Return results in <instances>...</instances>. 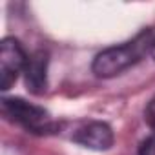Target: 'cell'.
I'll use <instances>...</instances> for the list:
<instances>
[{
	"label": "cell",
	"mask_w": 155,
	"mask_h": 155,
	"mask_svg": "<svg viewBox=\"0 0 155 155\" xmlns=\"http://www.w3.org/2000/svg\"><path fill=\"white\" fill-rule=\"evenodd\" d=\"M153 44H155V29H144L133 40L101 51L93 58L91 69L101 79H110V77L120 75L122 71L142 60L144 55L151 53Z\"/></svg>",
	"instance_id": "cell-1"
},
{
	"label": "cell",
	"mask_w": 155,
	"mask_h": 155,
	"mask_svg": "<svg viewBox=\"0 0 155 155\" xmlns=\"http://www.w3.org/2000/svg\"><path fill=\"white\" fill-rule=\"evenodd\" d=\"M2 111L9 120L20 124L24 130L31 133H49L55 130V122L48 113V110H44L42 106L31 104L24 99H15V97L4 99Z\"/></svg>",
	"instance_id": "cell-2"
},
{
	"label": "cell",
	"mask_w": 155,
	"mask_h": 155,
	"mask_svg": "<svg viewBox=\"0 0 155 155\" xmlns=\"http://www.w3.org/2000/svg\"><path fill=\"white\" fill-rule=\"evenodd\" d=\"M28 55L22 44L13 38L6 37L0 44V90L8 91L18 79V75L24 73L28 64Z\"/></svg>",
	"instance_id": "cell-3"
},
{
	"label": "cell",
	"mask_w": 155,
	"mask_h": 155,
	"mask_svg": "<svg viewBox=\"0 0 155 155\" xmlns=\"http://www.w3.org/2000/svg\"><path fill=\"white\" fill-rule=\"evenodd\" d=\"M73 140L77 144L84 146V148L102 151V150H110L113 146L115 135H113V130L106 122L91 120V122L82 124L79 130L73 133Z\"/></svg>",
	"instance_id": "cell-4"
},
{
	"label": "cell",
	"mask_w": 155,
	"mask_h": 155,
	"mask_svg": "<svg viewBox=\"0 0 155 155\" xmlns=\"http://www.w3.org/2000/svg\"><path fill=\"white\" fill-rule=\"evenodd\" d=\"M24 77H26V86L31 93L42 95L48 90V53L46 51L38 49L28 58Z\"/></svg>",
	"instance_id": "cell-5"
},
{
	"label": "cell",
	"mask_w": 155,
	"mask_h": 155,
	"mask_svg": "<svg viewBox=\"0 0 155 155\" xmlns=\"http://www.w3.org/2000/svg\"><path fill=\"white\" fill-rule=\"evenodd\" d=\"M139 155H155V133L151 137H148L139 150Z\"/></svg>",
	"instance_id": "cell-6"
},
{
	"label": "cell",
	"mask_w": 155,
	"mask_h": 155,
	"mask_svg": "<svg viewBox=\"0 0 155 155\" xmlns=\"http://www.w3.org/2000/svg\"><path fill=\"white\" fill-rule=\"evenodd\" d=\"M146 120H148L150 128L155 131V97L150 101V104H148V108H146Z\"/></svg>",
	"instance_id": "cell-7"
},
{
	"label": "cell",
	"mask_w": 155,
	"mask_h": 155,
	"mask_svg": "<svg viewBox=\"0 0 155 155\" xmlns=\"http://www.w3.org/2000/svg\"><path fill=\"white\" fill-rule=\"evenodd\" d=\"M151 57L155 58V44H153V49H151Z\"/></svg>",
	"instance_id": "cell-8"
}]
</instances>
